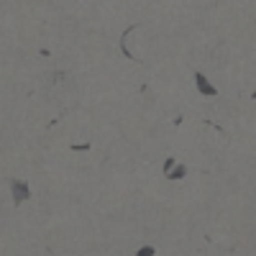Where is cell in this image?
Instances as JSON below:
<instances>
[{
	"instance_id": "cell-1",
	"label": "cell",
	"mask_w": 256,
	"mask_h": 256,
	"mask_svg": "<svg viewBox=\"0 0 256 256\" xmlns=\"http://www.w3.org/2000/svg\"><path fill=\"white\" fill-rule=\"evenodd\" d=\"M8 187H10V198H13V205H24L26 200H31V184H28L26 180L10 177Z\"/></svg>"
},
{
	"instance_id": "cell-2",
	"label": "cell",
	"mask_w": 256,
	"mask_h": 256,
	"mask_svg": "<svg viewBox=\"0 0 256 256\" xmlns=\"http://www.w3.org/2000/svg\"><path fill=\"white\" fill-rule=\"evenodd\" d=\"M192 82H195V90H198L202 98H216V95H218V88L208 80L205 72H195V74H192Z\"/></svg>"
},
{
	"instance_id": "cell-3",
	"label": "cell",
	"mask_w": 256,
	"mask_h": 256,
	"mask_svg": "<svg viewBox=\"0 0 256 256\" xmlns=\"http://www.w3.org/2000/svg\"><path fill=\"white\" fill-rule=\"evenodd\" d=\"M187 174H190V169H187L184 164H180V162H177V164H174V169H172V172H166L164 177H166V180H184Z\"/></svg>"
},
{
	"instance_id": "cell-4",
	"label": "cell",
	"mask_w": 256,
	"mask_h": 256,
	"mask_svg": "<svg viewBox=\"0 0 256 256\" xmlns=\"http://www.w3.org/2000/svg\"><path fill=\"white\" fill-rule=\"evenodd\" d=\"M134 256H156V248L146 244V246H141V248H138V251H136Z\"/></svg>"
},
{
	"instance_id": "cell-5",
	"label": "cell",
	"mask_w": 256,
	"mask_h": 256,
	"mask_svg": "<svg viewBox=\"0 0 256 256\" xmlns=\"http://www.w3.org/2000/svg\"><path fill=\"white\" fill-rule=\"evenodd\" d=\"M174 164H177V159H174V156H166V159H164V174H166V172H172Z\"/></svg>"
},
{
	"instance_id": "cell-6",
	"label": "cell",
	"mask_w": 256,
	"mask_h": 256,
	"mask_svg": "<svg viewBox=\"0 0 256 256\" xmlns=\"http://www.w3.org/2000/svg\"><path fill=\"white\" fill-rule=\"evenodd\" d=\"M90 144H72V152H88Z\"/></svg>"
}]
</instances>
